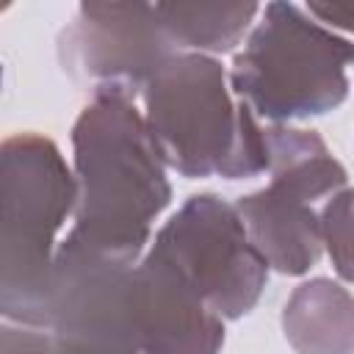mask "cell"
<instances>
[{
    "mask_svg": "<svg viewBox=\"0 0 354 354\" xmlns=\"http://www.w3.org/2000/svg\"><path fill=\"white\" fill-rule=\"evenodd\" d=\"M77 205L72 232L124 260H141L152 221L169 207L166 160L127 97L97 94L72 124Z\"/></svg>",
    "mask_w": 354,
    "mask_h": 354,
    "instance_id": "obj_1",
    "label": "cell"
},
{
    "mask_svg": "<svg viewBox=\"0 0 354 354\" xmlns=\"http://www.w3.org/2000/svg\"><path fill=\"white\" fill-rule=\"evenodd\" d=\"M77 183L55 141L8 136L0 147V310L6 324L47 329L58 232L75 216Z\"/></svg>",
    "mask_w": 354,
    "mask_h": 354,
    "instance_id": "obj_2",
    "label": "cell"
},
{
    "mask_svg": "<svg viewBox=\"0 0 354 354\" xmlns=\"http://www.w3.org/2000/svg\"><path fill=\"white\" fill-rule=\"evenodd\" d=\"M230 91L224 66L202 53H177L144 86V122L169 169L191 180L268 171L266 127Z\"/></svg>",
    "mask_w": 354,
    "mask_h": 354,
    "instance_id": "obj_3",
    "label": "cell"
},
{
    "mask_svg": "<svg viewBox=\"0 0 354 354\" xmlns=\"http://www.w3.org/2000/svg\"><path fill=\"white\" fill-rule=\"evenodd\" d=\"M354 41L296 3H268L232 58L230 88L271 122L324 116L348 97Z\"/></svg>",
    "mask_w": 354,
    "mask_h": 354,
    "instance_id": "obj_4",
    "label": "cell"
},
{
    "mask_svg": "<svg viewBox=\"0 0 354 354\" xmlns=\"http://www.w3.org/2000/svg\"><path fill=\"white\" fill-rule=\"evenodd\" d=\"M149 246L166 254L224 321L252 313L268 282V263L254 249L238 207L216 194L188 196Z\"/></svg>",
    "mask_w": 354,
    "mask_h": 354,
    "instance_id": "obj_5",
    "label": "cell"
},
{
    "mask_svg": "<svg viewBox=\"0 0 354 354\" xmlns=\"http://www.w3.org/2000/svg\"><path fill=\"white\" fill-rule=\"evenodd\" d=\"M136 260L116 257L66 232L58 246L47 332L61 354H141L133 324Z\"/></svg>",
    "mask_w": 354,
    "mask_h": 354,
    "instance_id": "obj_6",
    "label": "cell"
},
{
    "mask_svg": "<svg viewBox=\"0 0 354 354\" xmlns=\"http://www.w3.org/2000/svg\"><path fill=\"white\" fill-rule=\"evenodd\" d=\"M177 53L155 3H83L58 39L64 72L94 97L133 100Z\"/></svg>",
    "mask_w": 354,
    "mask_h": 354,
    "instance_id": "obj_7",
    "label": "cell"
},
{
    "mask_svg": "<svg viewBox=\"0 0 354 354\" xmlns=\"http://www.w3.org/2000/svg\"><path fill=\"white\" fill-rule=\"evenodd\" d=\"M133 324L141 354H218L224 318L194 290L177 266L147 249L133 268Z\"/></svg>",
    "mask_w": 354,
    "mask_h": 354,
    "instance_id": "obj_8",
    "label": "cell"
},
{
    "mask_svg": "<svg viewBox=\"0 0 354 354\" xmlns=\"http://www.w3.org/2000/svg\"><path fill=\"white\" fill-rule=\"evenodd\" d=\"M235 207L268 268L301 277L318 263L324 252V232L321 213H315L310 202L266 185L241 196Z\"/></svg>",
    "mask_w": 354,
    "mask_h": 354,
    "instance_id": "obj_9",
    "label": "cell"
},
{
    "mask_svg": "<svg viewBox=\"0 0 354 354\" xmlns=\"http://www.w3.org/2000/svg\"><path fill=\"white\" fill-rule=\"evenodd\" d=\"M282 332L296 354H354V296L329 277H313L288 296Z\"/></svg>",
    "mask_w": 354,
    "mask_h": 354,
    "instance_id": "obj_10",
    "label": "cell"
},
{
    "mask_svg": "<svg viewBox=\"0 0 354 354\" xmlns=\"http://www.w3.org/2000/svg\"><path fill=\"white\" fill-rule=\"evenodd\" d=\"M268 174L274 188L293 194L310 205L346 188V169L329 152L326 141L315 130L271 124L266 127Z\"/></svg>",
    "mask_w": 354,
    "mask_h": 354,
    "instance_id": "obj_11",
    "label": "cell"
},
{
    "mask_svg": "<svg viewBox=\"0 0 354 354\" xmlns=\"http://www.w3.org/2000/svg\"><path fill=\"white\" fill-rule=\"evenodd\" d=\"M180 53L218 55L246 41L263 6L257 3H155Z\"/></svg>",
    "mask_w": 354,
    "mask_h": 354,
    "instance_id": "obj_12",
    "label": "cell"
},
{
    "mask_svg": "<svg viewBox=\"0 0 354 354\" xmlns=\"http://www.w3.org/2000/svg\"><path fill=\"white\" fill-rule=\"evenodd\" d=\"M324 249L335 274L354 285V188H343L321 207Z\"/></svg>",
    "mask_w": 354,
    "mask_h": 354,
    "instance_id": "obj_13",
    "label": "cell"
},
{
    "mask_svg": "<svg viewBox=\"0 0 354 354\" xmlns=\"http://www.w3.org/2000/svg\"><path fill=\"white\" fill-rule=\"evenodd\" d=\"M0 354H61L47 329L6 324L3 326V348Z\"/></svg>",
    "mask_w": 354,
    "mask_h": 354,
    "instance_id": "obj_14",
    "label": "cell"
},
{
    "mask_svg": "<svg viewBox=\"0 0 354 354\" xmlns=\"http://www.w3.org/2000/svg\"><path fill=\"white\" fill-rule=\"evenodd\" d=\"M307 14L329 30L354 33V3H310Z\"/></svg>",
    "mask_w": 354,
    "mask_h": 354,
    "instance_id": "obj_15",
    "label": "cell"
}]
</instances>
